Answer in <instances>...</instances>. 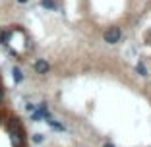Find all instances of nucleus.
<instances>
[{
	"label": "nucleus",
	"mask_w": 151,
	"mask_h": 147,
	"mask_svg": "<svg viewBox=\"0 0 151 147\" xmlns=\"http://www.w3.org/2000/svg\"><path fill=\"white\" fill-rule=\"evenodd\" d=\"M12 76H14V81H16V83H22L23 74H22V70H19V68H14V70H12Z\"/></svg>",
	"instance_id": "obj_3"
},
{
	"label": "nucleus",
	"mask_w": 151,
	"mask_h": 147,
	"mask_svg": "<svg viewBox=\"0 0 151 147\" xmlns=\"http://www.w3.org/2000/svg\"><path fill=\"white\" fill-rule=\"evenodd\" d=\"M136 70H138V74H139V76H147V68L143 66L142 62H139L138 66H136Z\"/></svg>",
	"instance_id": "obj_5"
},
{
	"label": "nucleus",
	"mask_w": 151,
	"mask_h": 147,
	"mask_svg": "<svg viewBox=\"0 0 151 147\" xmlns=\"http://www.w3.org/2000/svg\"><path fill=\"white\" fill-rule=\"evenodd\" d=\"M25 108H27V110H29V112H33V110H35V105H27Z\"/></svg>",
	"instance_id": "obj_7"
},
{
	"label": "nucleus",
	"mask_w": 151,
	"mask_h": 147,
	"mask_svg": "<svg viewBox=\"0 0 151 147\" xmlns=\"http://www.w3.org/2000/svg\"><path fill=\"white\" fill-rule=\"evenodd\" d=\"M43 139H45L43 134H35V136H33V141H35V143H43Z\"/></svg>",
	"instance_id": "obj_6"
},
{
	"label": "nucleus",
	"mask_w": 151,
	"mask_h": 147,
	"mask_svg": "<svg viewBox=\"0 0 151 147\" xmlns=\"http://www.w3.org/2000/svg\"><path fill=\"white\" fill-rule=\"evenodd\" d=\"M19 4H25V2H29V0H18Z\"/></svg>",
	"instance_id": "obj_10"
},
{
	"label": "nucleus",
	"mask_w": 151,
	"mask_h": 147,
	"mask_svg": "<svg viewBox=\"0 0 151 147\" xmlns=\"http://www.w3.org/2000/svg\"><path fill=\"white\" fill-rule=\"evenodd\" d=\"M122 37V31H120V27H109L107 31H105V41H107L109 45H116Z\"/></svg>",
	"instance_id": "obj_1"
},
{
	"label": "nucleus",
	"mask_w": 151,
	"mask_h": 147,
	"mask_svg": "<svg viewBox=\"0 0 151 147\" xmlns=\"http://www.w3.org/2000/svg\"><path fill=\"white\" fill-rule=\"evenodd\" d=\"M2 101H4V91H2V87H0V105H2Z\"/></svg>",
	"instance_id": "obj_8"
},
{
	"label": "nucleus",
	"mask_w": 151,
	"mask_h": 147,
	"mask_svg": "<svg viewBox=\"0 0 151 147\" xmlns=\"http://www.w3.org/2000/svg\"><path fill=\"white\" fill-rule=\"evenodd\" d=\"M0 124H2V116H0Z\"/></svg>",
	"instance_id": "obj_11"
},
{
	"label": "nucleus",
	"mask_w": 151,
	"mask_h": 147,
	"mask_svg": "<svg viewBox=\"0 0 151 147\" xmlns=\"http://www.w3.org/2000/svg\"><path fill=\"white\" fill-rule=\"evenodd\" d=\"M33 70L37 72V74H41V76H45V74H49L50 70V64L47 62V60H43V58H39L35 64H33Z\"/></svg>",
	"instance_id": "obj_2"
},
{
	"label": "nucleus",
	"mask_w": 151,
	"mask_h": 147,
	"mask_svg": "<svg viewBox=\"0 0 151 147\" xmlns=\"http://www.w3.org/2000/svg\"><path fill=\"white\" fill-rule=\"evenodd\" d=\"M41 6L47 10H56V2H52V0H41Z\"/></svg>",
	"instance_id": "obj_4"
},
{
	"label": "nucleus",
	"mask_w": 151,
	"mask_h": 147,
	"mask_svg": "<svg viewBox=\"0 0 151 147\" xmlns=\"http://www.w3.org/2000/svg\"><path fill=\"white\" fill-rule=\"evenodd\" d=\"M103 147H114V145H112V143H105V145H103Z\"/></svg>",
	"instance_id": "obj_9"
}]
</instances>
